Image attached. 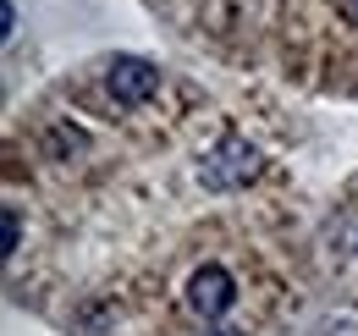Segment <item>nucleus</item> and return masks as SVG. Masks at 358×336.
<instances>
[{
    "label": "nucleus",
    "mask_w": 358,
    "mask_h": 336,
    "mask_svg": "<svg viewBox=\"0 0 358 336\" xmlns=\"http://www.w3.org/2000/svg\"><path fill=\"white\" fill-rule=\"evenodd\" d=\"M22 248V215H17V204H6V259Z\"/></svg>",
    "instance_id": "nucleus-4"
},
{
    "label": "nucleus",
    "mask_w": 358,
    "mask_h": 336,
    "mask_svg": "<svg viewBox=\"0 0 358 336\" xmlns=\"http://www.w3.org/2000/svg\"><path fill=\"white\" fill-rule=\"evenodd\" d=\"M265 166V155L248 144V138H221L204 160H199V182L210 188V193H237V188H248L254 176Z\"/></svg>",
    "instance_id": "nucleus-1"
},
{
    "label": "nucleus",
    "mask_w": 358,
    "mask_h": 336,
    "mask_svg": "<svg viewBox=\"0 0 358 336\" xmlns=\"http://www.w3.org/2000/svg\"><path fill=\"white\" fill-rule=\"evenodd\" d=\"M231 303H237L231 270H221V265H199V270L187 276V309H193L199 320H221Z\"/></svg>",
    "instance_id": "nucleus-3"
},
{
    "label": "nucleus",
    "mask_w": 358,
    "mask_h": 336,
    "mask_svg": "<svg viewBox=\"0 0 358 336\" xmlns=\"http://www.w3.org/2000/svg\"><path fill=\"white\" fill-rule=\"evenodd\" d=\"M210 336H243V331H231V326H221V331H210Z\"/></svg>",
    "instance_id": "nucleus-6"
},
{
    "label": "nucleus",
    "mask_w": 358,
    "mask_h": 336,
    "mask_svg": "<svg viewBox=\"0 0 358 336\" xmlns=\"http://www.w3.org/2000/svg\"><path fill=\"white\" fill-rule=\"evenodd\" d=\"M105 94H110L116 105H143V99L160 94V66L143 61V55H116V61L105 66Z\"/></svg>",
    "instance_id": "nucleus-2"
},
{
    "label": "nucleus",
    "mask_w": 358,
    "mask_h": 336,
    "mask_svg": "<svg viewBox=\"0 0 358 336\" xmlns=\"http://www.w3.org/2000/svg\"><path fill=\"white\" fill-rule=\"evenodd\" d=\"M0 22H6V28H0V34H6V39H11V34H17V6H11V0H6V11H0Z\"/></svg>",
    "instance_id": "nucleus-5"
}]
</instances>
